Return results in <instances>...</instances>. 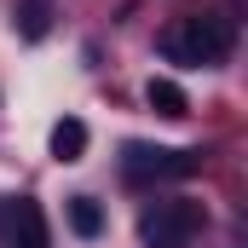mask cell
I'll return each mask as SVG.
<instances>
[{
	"label": "cell",
	"mask_w": 248,
	"mask_h": 248,
	"mask_svg": "<svg viewBox=\"0 0 248 248\" xmlns=\"http://www.w3.org/2000/svg\"><path fill=\"white\" fill-rule=\"evenodd\" d=\"M162 58L168 63H185V69H208V63H219L231 52V29L219 23V17H173L168 29H162Z\"/></svg>",
	"instance_id": "6da1fadb"
},
{
	"label": "cell",
	"mask_w": 248,
	"mask_h": 248,
	"mask_svg": "<svg viewBox=\"0 0 248 248\" xmlns=\"http://www.w3.org/2000/svg\"><path fill=\"white\" fill-rule=\"evenodd\" d=\"M0 243L6 248H46V214H41L29 196L6 202V208H0Z\"/></svg>",
	"instance_id": "277c9868"
},
{
	"label": "cell",
	"mask_w": 248,
	"mask_h": 248,
	"mask_svg": "<svg viewBox=\"0 0 248 248\" xmlns=\"http://www.w3.org/2000/svg\"><path fill=\"white\" fill-rule=\"evenodd\" d=\"M52 156H58V162H81V156H87V122L63 116V122L52 127Z\"/></svg>",
	"instance_id": "52a82bcc"
},
{
	"label": "cell",
	"mask_w": 248,
	"mask_h": 248,
	"mask_svg": "<svg viewBox=\"0 0 248 248\" xmlns=\"http://www.w3.org/2000/svg\"><path fill=\"white\" fill-rule=\"evenodd\" d=\"M12 23H17L23 41H46V29H52V0H17Z\"/></svg>",
	"instance_id": "5b68a950"
},
{
	"label": "cell",
	"mask_w": 248,
	"mask_h": 248,
	"mask_svg": "<svg viewBox=\"0 0 248 248\" xmlns=\"http://www.w3.org/2000/svg\"><path fill=\"white\" fill-rule=\"evenodd\" d=\"M69 231H75V237H98V231H104V214H98L93 196H75V202H69Z\"/></svg>",
	"instance_id": "ba28073f"
},
{
	"label": "cell",
	"mask_w": 248,
	"mask_h": 248,
	"mask_svg": "<svg viewBox=\"0 0 248 248\" xmlns=\"http://www.w3.org/2000/svg\"><path fill=\"white\" fill-rule=\"evenodd\" d=\"M202 219H208L202 202H156V208H144L139 237H144V248H190Z\"/></svg>",
	"instance_id": "7a4b0ae2"
},
{
	"label": "cell",
	"mask_w": 248,
	"mask_h": 248,
	"mask_svg": "<svg viewBox=\"0 0 248 248\" xmlns=\"http://www.w3.org/2000/svg\"><path fill=\"white\" fill-rule=\"evenodd\" d=\"M144 98H150V110L156 116H168V122H179V116H190V98H185V87H173V81H150L144 87Z\"/></svg>",
	"instance_id": "8992f818"
},
{
	"label": "cell",
	"mask_w": 248,
	"mask_h": 248,
	"mask_svg": "<svg viewBox=\"0 0 248 248\" xmlns=\"http://www.w3.org/2000/svg\"><path fill=\"white\" fill-rule=\"evenodd\" d=\"M202 168V150H156V144H127L122 150V173L133 185H150V179H190Z\"/></svg>",
	"instance_id": "3957f363"
}]
</instances>
